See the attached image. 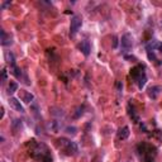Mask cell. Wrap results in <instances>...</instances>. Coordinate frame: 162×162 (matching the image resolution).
<instances>
[{
  "label": "cell",
  "instance_id": "cell-8",
  "mask_svg": "<svg viewBox=\"0 0 162 162\" xmlns=\"http://www.w3.org/2000/svg\"><path fill=\"white\" fill-rule=\"evenodd\" d=\"M79 48L80 51L84 53V56H89L90 55V42L89 41H82L80 44H79Z\"/></svg>",
  "mask_w": 162,
  "mask_h": 162
},
{
  "label": "cell",
  "instance_id": "cell-9",
  "mask_svg": "<svg viewBox=\"0 0 162 162\" xmlns=\"http://www.w3.org/2000/svg\"><path fill=\"white\" fill-rule=\"evenodd\" d=\"M129 137V128L128 127H123L119 129L118 132V138L119 139H127Z\"/></svg>",
  "mask_w": 162,
  "mask_h": 162
},
{
  "label": "cell",
  "instance_id": "cell-15",
  "mask_svg": "<svg viewBox=\"0 0 162 162\" xmlns=\"http://www.w3.org/2000/svg\"><path fill=\"white\" fill-rule=\"evenodd\" d=\"M76 131H77V129H76L75 127H67V128H66V132H67L69 134H72V136L76 134Z\"/></svg>",
  "mask_w": 162,
  "mask_h": 162
},
{
  "label": "cell",
  "instance_id": "cell-4",
  "mask_svg": "<svg viewBox=\"0 0 162 162\" xmlns=\"http://www.w3.org/2000/svg\"><path fill=\"white\" fill-rule=\"evenodd\" d=\"M81 24H82V19L81 17L79 15H74L72 19H71V24H70V34L71 36H75L79 29L81 28Z\"/></svg>",
  "mask_w": 162,
  "mask_h": 162
},
{
  "label": "cell",
  "instance_id": "cell-2",
  "mask_svg": "<svg viewBox=\"0 0 162 162\" xmlns=\"http://www.w3.org/2000/svg\"><path fill=\"white\" fill-rule=\"evenodd\" d=\"M58 142L61 143L62 149L66 152L67 154H76V153H77L79 148H77V144H76L75 142L69 141V139H66V138H61Z\"/></svg>",
  "mask_w": 162,
  "mask_h": 162
},
{
  "label": "cell",
  "instance_id": "cell-14",
  "mask_svg": "<svg viewBox=\"0 0 162 162\" xmlns=\"http://www.w3.org/2000/svg\"><path fill=\"white\" fill-rule=\"evenodd\" d=\"M82 114H84V107H79V108H77V110H76V113L74 114V118H75V119H77V118H80Z\"/></svg>",
  "mask_w": 162,
  "mask_h": 162
},
{
  "label": "cell",
  "instance_id": "cell-12",
  "mask_svg": "<svg viewBox=\"0 0 162 162\" xmlns=\"http://www.w3.org/2000/svg\"><path fill=\"white\" fill-rule=\"evenodd\" d=\"M18 90V84L15 82V81H10L9 82V86H8V92L9 94H13V92H15Z\"/></svg>",
  "mask_w": 162,
  "mask_h": 162
},
{
  "label": "cell",
  "instance_id": "cell-3",
  "mask_svg": "<svg viewBox=\"0 0 162 162\" xmlns=\"http://www.w3.org/2000/svg\"><path fill=\"white\" fill-rule=\"evenodd\" d=\"M120 46H122V50L124 52H128L129 50H131L133 47V37H132V34L125 33L120 39Z\"/></svg>",
  "mask_w": 162,
  "mask_h": 162
},
{
  "label": "cell",
  "instance_id": "cell-5",
  "mask_svg": "<svg viewBox=\"0 0 162 162\" xmlns=\"http://www.w3.org/2000/svg\"><path fill=\"white\" fill-rule=\"evenodd\" d=\"M12 39H13L12 36H10L9 33H7L4 29L0 30V43H2V46H4V47H5V46H10V44L13 43Z\"/></svg>",
  "mask_w": 162,
  "mask_h": 162
},
{
  "label": "cell",
  "instance_id": "cell-16",
  "mask_svg": "<svg viewBox=\"0 0 162 162\" xmlns=\"http://www.w3.org/2000/svg\"><path fill=\"white\" fill-rule=\"evenodd\" d=\"M2 81H7V70H3L2 71Z\"/></svg>",
  "mask_w": 162,
  "mask_h": 162
},
{
  "label": "cell",
  "instance_id": "cell-10",
  "mask_svg": "<svg viewBox=\"0 0 162 162\" xmlns=\"http://www.w3.org/2000/svg\"><path fill=\"white\" fill-rule=\"evenodd\" d=\"M159 90H161V87H159V86H152V87H149V90H148V95H149V98L156 99V98H157V95L159 94Z\"/></svg>",
  "mask_w": 162,
  "mask_h": 162
},
{
  "label": "cell",
  "instance_id": "cell-7",
  "mask_svg": "<svg viewBox=\"0 0 162 162\" xmlns=\"http://www.w3.org/2000/svg\"><path fill=\"white\" fill-rule=\"evenodd\" d=\"M20 99H22L24 103L29 104V103H32V102H33L34 96H33V94H32V92H29V91L20 90Z\"/></svg>",
  "mask_w": 162,
  "mask_h": 162
},
{
  "label": "cell",
  "instance_id": "cell-11",
  "mask_svg": "<svg viewBox=\"0 0 162 162\" xmlns=\"http://www.w3.org/2000/svg\"><path fill=\"white\" fill-rule=\"evenodd\" d=\"M128 110H129V115H131V118L134 120V123H138V122H139V117L136 114V110H134V108H132V109H131V107L128 105Z\"/></svg>",
  "mask_w": 162,
  "mask_h": 162
},
{
  "label": "cell",
  "instance_id": "cell-6",
  "mask_svg": "<svg viewBox=\"0 0 162 162\" xmlns=\"http://www.w3.org/2000/svg\"><path fill=\"white\" fill-rule=\"evenodd\" d=\"M9 105H10L13 109H15L17 112L24 113V108H23V105L20 104V102H19L17 98H10V99H9Z\"/></svg>",
  "mask_w": 162,
  "mask_h": 162
},
{
  "label": "cell",
  "instance_id": "cell-1",
  "mask_svg": "<svg viewBox=\"0 0 162 162\" xmlns=\"http://www.w3.org/2000/svg\"><path fill=\"white\" fill-rule=\"evenodd\" d=\"M131 76L133 77V80L137 82L138 87L142 90L146 85V81H147V76H146V71H144V67L141 66V65H137L136 67H133L131 70Z\"/></svg>",
  "mask_w": 162,
  "mask_h": 162
},
{
  "label": "cell",
  "instance_id": "cell-19",
  "mask_svg": "<svg viewBox=\"0 0 162 162\" xmlns=\"http://www.w3.org/2000/svg\"><path fill=\"white\" fill-rule=\"evenodd\" d=\"M8 5H10V2H5V3H3V4H2V8L4 9V8H7Z\"/></svg>",
  "mask_w": 162,
  "mask_h": 162
},
{
  "label": "cell",
  "instance_id": "cell-20",
  "mask_svg": "<svg viewBox=\"0 0 162 162\" xmlns=\"http://www.w3.org/2000/svg\"><path fill=\"white\" fill-rule=\"evenodd\" d=\"M159 25H161V28H162V20H161V22H159Z\"/></svg>",
  "mask_w": 162,
  "mask_h": 162
},
{
  "label": "cell",
  "instance_id": "cell-13",
  "mask_svg": "<svg viewBox=\"0 0 162 162\" xmlns=\"http://www.w3.org/2000/svg\"><path fill=\"white\" fill-rule=\"evenodd\" d=\"M12 128L14 129V131H18V129H20V128H22V120L15 119V120L12 123Z\"/></svg>",
  "mask_w": 162,
  "mask_h": 162
},
{
  "label": "cell",
  "instance_id": "cell-18",
  "mask_svg": "<svg viewBox=\"0 0 162 162\" xmlns=\"http://www.w3.org/2000/svg\"><path fill=\"white\" fill-rule=\"evenodd\" d=\"M117 46H118V38L117 37H113V47L115 48Z\"/></svg>",
  "mask_w": 162,
  "mask_h": 162
},
{
  "label": "cell",
  "instance_id": "cell-17",
  "mask_svg": "<svg viewBox=\"0 0 162 162\" xmlns=\"http://www.w3.org/2000/svg\"><path fill=\"white\" fill-rule=\"evenodd\" d=\"M156 51H158L159 53H162V42H158V43H157V48H156Z\"/></svg>",
  "mask_w": 162,
  "mask_h": 162
}]
</instances>
